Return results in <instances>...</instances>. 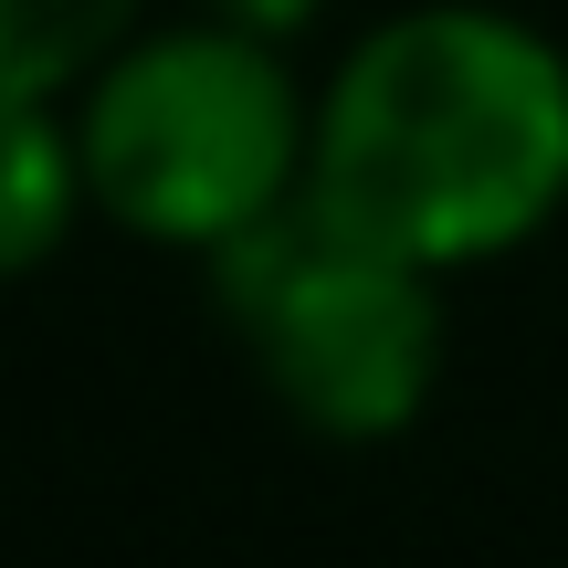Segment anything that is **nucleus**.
Here are the masks:
<instances>
[{"label":"nucleus","mask_w":568,"mask_h":568,"mask_svg":"<svg viewBox=\"0 0 568 568\" xmlns=\"http://www.w3.org/2000/svg\"><path fill=\"white\" fill-rule=\"evenodd\" d=\"M42 105L53 95H0V274L42 264V253L74 232V211L95 201L84 138H63Z\"/></svg>","instance_id":"20e7f679"},{"label":"nucleus","mask_w":568,"mask_h":568,"mask_svg":"<svg viewBox=\"0 0 568 568\" xmlns=\"http://www.w3.org/2000/svg\"><path fill=\"white\" fill-rule=\"evenodd\" d=\"M138 0H0V95H63L84 63L116 53Z\"/></svg>","instance_id":"39448f33"},{"label":"nucleus","mask_w":568,"mask_h":568,"mask_svg":"<svg viewBox=\"0 0 568 568\" xmlns=\"http://www.w3.org/2000/svg\"><path fill=\"white\" fill-rule=\"evenodd\" d=\"M305 201L379 253L453 274L568 201V63L506 11H400L316 105Z\"/></svg>","instance_id":"f257e3e1"},{"label":"nucleus","mask_w":568,"mask_h":568,"mask_svg":"<svg viewBox=\"0 0 568 568\" xmlns=\"http://www.w3.org/2000/svg\"><path fill=\"white\" fill-rule=\"evenodd\" d=\"M222 264V305L253 337L274 400L326 443H379L432 400L443 368V305H432V264L379 253L337 232L316 201H284L253 232L211 243Z\"/></svg>","instance_id":"7ed1b4c3"},{"label":"nucleus","mask_w":568,"mask_h":568,"mask_svg":"<svg viewBox=\"0 0 568 568\" xmlns=\"http://www.w3.org/2000/svg\"><path fill=\"white\" fill-rule=\"evenodd\" d=\"M316 126L295 84L243 32H169L105 63L84 105V180L148 243H232L305 190Z\"/></svg>","instance_id":"f03ea898"}]
</instances>
